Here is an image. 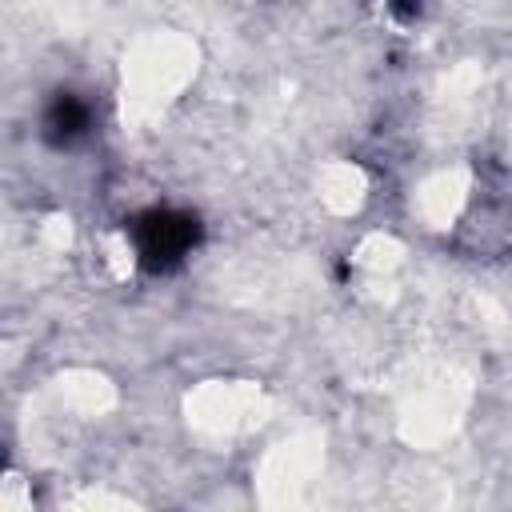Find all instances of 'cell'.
<instances>
[{"instance_id":"obj_3","label":"cell","mask_w":512,"mask_h":512,"mask_svg":"<svg viewBox=\"0 0 512 512\" xmlns=\"http://www.w3.org/2000/svg\"><path fill=\"white\" fill-rule=\"evenodd\" d=\"M388 4H392L396 12H412V8H416V0H388Z\"/></svg>"},{"instance_id":"obj_1","label":"cell","mask_w":512,"mask_h":512,"mask_svg":"<svg viewBox=\"0 0 512 512\" xmlns=\"http://www.w3.org/2000/svg\"><path fill=\"white\" fill-rule=\"evenodd\" d=\"M136 252H140V264L152 268V272H168L176 264H184V256L196 248L200 240V224L196 216L188 212H176V208H152L136 220Z\"/></svg>"},{"instance_id":"obj_2","label":"cell","mask_w":512,"mask_h":512,"mask_svg":"<svg viewBox=\"0 0 512 512\" xmlns=\"http://www.w3.org/2000/svg\"><path fill=\"white\" fill-rule=\"evenodd\" d=\"M88 120H92L88 116V104L80 96H72V92H60L48 104V112H44V136L56 148H64V144H72V140H80L88 132Z\"/></svg>"}]
</instances>
